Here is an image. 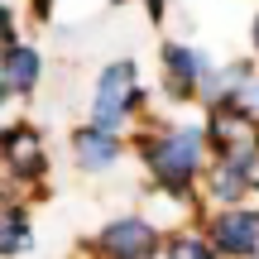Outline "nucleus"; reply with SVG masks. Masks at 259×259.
Returning <instances> with one entry per match:
<instances>
[{
    "label": "nucleus",
    "mask_w": 259,
    "mask_h": 259,
    "mask_svg": "<svg viewBox=\"0 0 259 259\" xmlns=\"http://www.w3.org/2000/svg\"><path fill=\"white\" fill-rule=\"evenodd\" d=\"M206 149H211V135L206 125H168L158 130L154 139L139 144L144 154V168L154 173V183L173 197H192V183L206 168Z\"/></svg>",
    "instance_id": "obj_1"
},
{
    "label": "nucleus",
    "mask_w": 259,
    "mask_h": 259,
    "mask_svg": "<svg viewBox=\"0 0 259 259\" xmlns=\"http://www.w3.org/2000/svg\"><path fill=\"white\" fill-rule=\"evenodd\" d=\"M149 96L135 87V63L120 58V63H111L101 72V82H96V101H92V120L106 125V130H120L135 111H144Z\"/></svg>",
    "instance_id": "obj_2"
},
{
    "label": "nucleus",
    "mask_w": 259,
    "mask_h": 259,
    "mask_svg": "<svg viewBox=\"0 0 259 259\" xmlns=\"http://www.w3.org/2000/svg\"><path fill=\"white\" fill-rule=\"evenodd\" d=\"M211 72V58L192 44H163V87L173 101H192L202 96V82Z\"/></svg>",
    "instance_id": "obj_3"
},
{
    "label": "nucleus",
    "mask_w": 259,
    "mask_h": 259,
    "mask_svg": "<svg viewBox=\"0 0 259 259\" xmlns=\"http://www.w3.org/2000/svg\"><path fill=\"white\" fill-rule=\"evenodd\" d=\"M96 250H101L106 259H154L158 231L149 221H139V216H120V221H111L101 235H96Z\"/></svg>",
    "instance_id": "obj_4"
},
{
    "label": "nucleus",
    "mask_w": 259,
    "mask_h": 259,
    "mask_svg": "<svg viewBox=\"0 0 259 259\" xmlns=\"http://www.w3.org/2000/svg\"><path fill=\"white\" fill-rule=\"evenodd\" d=\"M211 245L221 254L250 259L259 250V211H245V206H221L211 221Z\"/></svg>",
    "instance_id": "obj_5"
},
{
    "label": "nucleus",
    "mask_w": 259,
    "mask_h": 259,
    "mask_svg": "<svg viewBox=\"0 0 259 259\" xmlns=\"http://www.w3.org/2000/svg\"><path fill=\"white\" fill-rule=\"evenodd\" d=\"M0 149H5V168H10L15 183H38L48 173V154H44V144H38V135L29 125H10L0 135Z\"/></svg>",
    "instance_id": "obj_6"
},
{
    "label": "nucleus",
    "mask_w": 259,
    "mask_h": 259,
    "mask_svg": "<svg viewBox=\"0 0 259 259\" xmlns=\"http://www.w3.org/2000/svg\"><path fill=\"white\" fill-rule=\"evenodd\" d=\"M72 154L87 173H106V168L120 158V130H106V125H82L72 135Z\"/></svg>",
    "instance_id": "obj_7"
},
{
    "label": "nucleus",
    "mask_w": 259,
    "mask_h": 259,
    "mask_svg": "<svg viewBox=\"0 0 259 259\" xmlns=\"http://www.w3.org/2000/svg\"><path fill=\"white\" fill-rule=\"evenodd\" d=\"M38 77H44V58H38V48L10 44L5 58H0V87L15 92V96H34L38 92Z\"/></svg>",
    "instance_id": "obj_8"
},
{
    "label": "nucleus",
    "mask_w": 259,
    "mask_h": 259,
    "mask_svg": "<svg viewBox=\"0 0 259 259\" xmlns=\"http://www.w3.org/2000/svg\"><path fill=\"white\" fill-rule=\"evenodd\" d=\"M0 250H5V254H24V250H29V216H24V206H10V211H5V226H0Z\"/></svg>",
    "instance_id": "obj_9"
},
{
    "label": "nucleus",
    "mask_w": 259,
    "mask_h": 259,
    "mask_svg": "<svg viewBox=\"0 0 259 259\" xmlns=\"http://www.w3.org/2000/svg\"><path fill=\"white\" fill-rule=\"evenodd\" d=\"M168 259H216V245L197 240V235H178V240L168 245Z\"/></svg>",
    "instance_id": "obj_10"
},
{
    "label": "nucleus",
    "mask_w": 259,
    "mask_h": 259,
    "mask_svg": "<svg viewBox=\"0 0 259 259\" xmlns=\"http://www.w3.org/2000/svg\"><path fill=\"white\" fill-rule=\"evenodd\" d=\"M29 15L44 24V19H53V0H29Z\"/></svg>",
    "instance_id": "obj_11"
},
{
    "label": "nucleus",
    "mask_w": 259,
    "mask_h": 259,
    "mask_svg": "<svg viewBox=\"0 0 259 259\" xmlns=\"http://www.w3.org/2000/svg\"><path fill=\"white\" fill-rule=\"evenodd\" d=\"M163 5H168V0H144V10H149L154 19H163Z\"/></svg>",
    "instance_id": "obj_12"
},
{
    "label": "nucleus",
    "mask_w": 259,
    "mask_h": 259,
    "mask_svg": "<svg viewBox=\"0 0 259 259\" xmlns=\"http://www.w3.org/2000/svg\"><path fill=\"white\" fill-rule=\"evenodd\" d=\"M250 44H254V53H259V15H254V29H250Z\"/></svg>",
    "instance_id": "obj_13"
}]
</instances>
